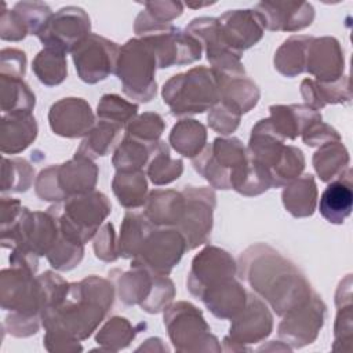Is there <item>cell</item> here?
Instances as JSON below:
<instances>
[{
    "label": "cell",
    "instance_id": "6da1fadb",
    "mask_svg": "<svg viewBox=\"0 0 353 353\" xmlns=\"http://www.w3.org/2000/svg\"><path fill=\"white\" fill-rule=\"evenodd\" d=\"M113 302V287L103 279L90 277L69 285L63 301L41 313L47 331L80 341L88 338Z\"/></svg>",
    "mask_w": 353,
    "mask_h": 353
},
{
    "label": "cell",
    "instance_id": "7a4b0ae2",
    "mask_svg": "<svg viewBox=\"0 0 353 353\" xmlns=\"http://www.w3.org/2000/svg\"><path fill=\"white\" fill-rule=\"evenodd\" d=\"M248 266L244 277L280 316L302 307L314 295L303 274L277 252L258 258L255 268Z\"/></svg>",
    "mask_w": 353,
    "mask_h": 353
},
{
    "label": "cell",
    "instance_id": "3957f363",
    "mask_svg": "<svg viewBox=\"0 0 353 353\" xmlns=\"http://www.w3.org/2000/svg\"><path fill=\"white\" fill-rule=\"evenodd\" d=\"M163 99L174 116L203 113L221 99L219 77L203 66L175 74L164 84Z\"/></svg>",
    "mask_w": 353,
    "mask_h": 353
},
{
    "label": "cell",
    "instance_id": "277c9868",
    "mask_svg": "<svg viewBox=\"0 0 353 353\" xmlns=\"http://www.w3.org/2000/svg\"><path fill=\"white\" fill-rule=\"evenodd\" d=\"M110 203L101 192H88L66 199L65 204L50 207L57 216L59 232L73 243H87L110 212Z\"/></svg>",
    "mask_w": 353,
    "mask_h": 353
},
{
    "label": "cell",
    "instance_id": "5b68a950",
    "mask_svg": "<svg viewBox=\"0 0 353 353\" xmlns=\"http://www.w3.org/2000/svg\"><path fill=\"white\" fill-rule=\"evenodd\" d=\"M98 167L90 157L76 153L73 160L43 170L36 181V193L46 201H62L94 190Z\"/></svg>",
    "mask_w": 353,
    "mask_h": 353
},
{
    "label": "cell",
    "instance_id": "8992f818",
    "mask_svg": "<svg viewBox=\"0 0 353 353\" xmlns=\"http://www.w3.org/2000/svg\"><path fill=\"white\" fill-rule=\"evenodd\" d=\"M156 55L141 39H131L123 47L114 73L123 83V91L132 99L149 102L156 95Z\"/></svg>",
    "mask_w": 353,
    "mask_h": 353
},
{
    "label": "cell",
    "instance_id": "52a82bcc",
    "mask_svg": "<svg viewBox=\"0 0 353 353\" xmlns=\"http://www.w3.org/2000/svg\"><path fill=\"white\" fill-rule=\"evenodd\" d=\"M247 163V150L237 138H216L193 159L196 171L218 189H230Z\"/></svg>",
    "mask_w": 353,
    "mask_h": 353
},
{
    "label": "cell",
    "instance_id": "ba28073f",
    "mask_svg": "<svg viewBox=\"0 0 353 353\" xmlns=\"http://www.w3.org/2000/svg\"><path fill=\"white\" fill-rule=\"evenodd\" d=\"M185 250H188L186 241L178 229H153L134 258L131 268H143L150 273L167 276L179 262Z\"/></svg>",
    "mask_w": 353,
    "mask_h": 353
},
{
    "label": "cell",
    "instance_id": "9c48e42d",
    "mask_svg": "<svg viewBox=\"0 0 353 353\" xmlns=\"http://www.w3.org/2000/svg\"><path fill=\"white\" fill-rule=\"evenodd\" d=\"M120 47L102 36L91 33L73 51L79 77L88 84L105 80L116 69Z\"/></svg>",
    "mask_w": 353,
    "mask_h": 353
},
{
    "label": "cell",
    "instance_id": "30bf717a",
    "mask_svg": "<svg viewBox=\"0 0 353 353\" xmlns=\"http://www.w3.org/2000/svg\"><path fill=\"white\" fill-rule=\"evenodd\" d=\"M164 325H167L170 338L176 350H201L200 343L218 342L210 334V327L204 321L201 312L190 303L179 302L164 314Z\"/></svg>",
    "mask_w": 353,
    "mask_h": 353
},
{
    "label": "cell",
    "instance_id": "8fae6325",
    "mask_svg": "<svg viewBox=\"0 0 353 353\" xmlns=\"http://www.w3.org/2000/svg\"><path fill=\"white\" fill-rule=\"evenodd\" d=\"M185 211L176 229L182 233L188 250L204 244L212 228V210L215 207V193L205 188L183 189Z\"/></svg>",
    "mask_w": 353,
    "mask_h": 353
},
{
    "label": "cell",
    "instance_id": "7c38bea8",
    "mask_svg": "<svg viewBox=\"0 0 353 353\" xmlns=\"http://www.w3.org/2000/svg\"><path fill=\"white\" fill-rule=\"evenodd\" d=\"M90 33V18L79 7H65L51 15L37 37L46 47L72 52Z\"/></svg>",
    "mask_w": 353,
    "mask_h": 353
},
{
    "label": "cell",
    "instance_id": "4fadbf2b",
    "mask_svg": "<svg viewBox=\"0 0 353 353\" xmlns=\"http://www.w3.org/2000/svg\"><path fill=\"white\" fill-rule=\"evenodd\" d=\"M234 273L236 263L226 251L207 247L193 259L188 288L194 296L200 298L207 290L233 279Z\"/></svg>",
    "mask_w": 353,
    "mask_h": 353
},
{
    "label": "cell",
    "instance_id": "5bb4252c",
    "mask_svg": "<svg viewBox=\"0 0 353 353\" xmlns=\"http://www.w3.org/2000/svg\"><path fill=\"white\" fill-rule=\"evenodd\" d=\"M324 316L325 305L314 294L306 305L285 314L279 325V335L292 347L312 343L324 323Z\"/></svg>",
    "mask_w": 353,
    "mask_h": 353
},
{
    "label": "cell",
    "instance_id": "9a60e30c",
    "mask_svg": "<svg viewBox=\"0 0 353 353\" xmlns=\"http://www.w3.org/2000/svg\"><path fill=\"white\" fill-rule=\"evenodd\" d=\"M216 25L222 41L239 54L258 43L263 34L262 19L252 10L228 11L216 18Z\"/></svg>",
    "mask_w": 353,
    "mask_h": 353
},
{
    "label": "cell",
    "instance_id": "2e32d148",
    "mask_svg": "<svg viewBox=\"0 0 353 353\" xmlns=\"http://www.w3.org/2000/svg\"><path fill=\"white\" fill-rule=\"evenodd\" d=\"M51 130L62 137L87 135L95 125L90 105L81 98H63L50 109Z\"/></svg>",
    "mask_w": 353,
    "mask_h": 353
},
{
    "label": "cell",
    "instance_id": "e0dca14e",
    "mask_svg": "<svg viewBox=\"0 0 353 353\" xmlns=\"http://www.w3.org/2000/svg\"><path fill=\"white\" fill-rule=\"evenodd\" d=\"M343 65V52L338 40L334 37H312L306 51L305 70L312 73L317 81L328 83L341 79Z\"/></svg>",
    "mask_w": 353,
    "mask_h": 353
},
{
    "label": "cell",
    "instance_id": "ac0fdd59",
    "mask_svg": "<svg viewBox=\"0 0 353 353\" xmlns=\"http://www.w3.org/2000/svg\"><path fill=\"white\" fill-rule=\"evenodd\" d=\"M255 8L263 28L269 30H299L309 26L314 18V10L309 3L263 1L258 3Z\"/></svg>",
    "mask_w": 353,
    "mask_h": 353
},
{
    "label": "cell",
    "instance_id": "d6986e66",
    "mask_svg": "<svg viewBox=\"0 0 353 353\" xmlns=\"http://www.w3.org/2000/svg\"><path fill=\"white\" fill-rule=\"evenodd\" d=\"M245 307L233 319L230 338L234 343H255L272 332V316L259 298L248 296Z\"/></svg>",
    "mask_w": 353,
    "mask_h": 353
},
{
    "label": "cell",
    "instance_id": "ffe728a7",
    "mask_svg": "<svg viewBox=\"0 0 353 353\" xmlns=\"http://www.w3.org/2000/svg\"><path fill=\"white\" fill-rule=\"evenodd\" d=\"M353 204L352 170L349 168L341 178L331 181L320 196L319 211L330 223L341 225L350 215Z\"/></svg>",
    "mask_w": 353,
    "mask_h": 353
},
{
    "label": "cell",
    "instance_id": "44dd1931",
    "mask_svg": "<svg viewBox=\"0 0 353 353\" xmlns=\"http://www.w3.org/2000/svg\"><path fill=\"white\" fill-rule=\"evenodd\" d=\"M269 121L279 137L295 139L309 125L321 120V114L307 105L270 106Z\"/></svg>",
    "mask_w": 353,
    "mask_h": 353
},
{
    "label": "cell",
    "instance_id": "7402d4cb",
    "mask_svg": "<svg viewBox=\"0 0 353 353\" xmlns=\"http://www.w3.org/2000/svg\"><path fill=\"white\" fill-rule=\"evenodd\" d=\"M185 211V196L175 190H153L145 203L143 215L154 226H178Z\"/></svg>",
    "mask_w": 353,
    "mask_h": 353
},
{
    "label": "cell",
    "instance_id": "603a6c76",
    "mask_svg": "<svg viewBox=\"0 0 353 353\" xmlns=\"http://www.w3.org/2000/svg\"><path fill=\"white\" fill-rule=\"evenodd\" d=\"M247 296L244 288L229 279L203 292L200 299L216 317L234 319L245 307Z\"/></svg>",
    "mask_w": 353,
    "mask_h": 353
},
{
    "label": "cell",
    "instance_id": "cb8c5ba5",
    "mask_svg": "<svg viewBox=\"0 0 353 353\" xmlns=\"http://www.w3.org/2000/svg\"><path fill=\"white\" fill-rule=\"evenodd\" d=\"M36 135L37 124L30 113H10L3 117L1 152L18 153L28 148Z\"/></svg>",
    "mask_w": 353,
    "mask_h": 353
},
{
    "label": "cell",
    "instance_id": "d4e9b609",
    "mask_svg": "<svg viewBox=\"0 0 353 353\" xmlns=\"http://www.w3.org/2000/svg\"><path fill=\"white\" fill-rule=\"evenodd\" d=\"M317 200V189L314 178L310 174L298 176L291 185H287L283 192V203L288 212L294 216H309L314 212Z\"/></svg>",
    "mask_w": 353,
    "mask_h": 353
},
{
    "label": "cell",
    "instance_id": "484cf974",
    "mask_svg": "<svg viewBox=\"0 0 353 353\" xmlns=\"http://www.w3.org/2000/svg\"><path fill=\"white\" fill-rule=\"evenodd\" d=\"M152 230L153 225L146 219L143 212H127L117 243L119 256L135 258Z\"/></svg>",
    "mask_w": 353,
    "mask_h": 353
},
{
    "label": "cell",
    "instance_id": "4316f807",
    "mask_svg": "<svg viewBox=\"0 0 353 353\" xmlns=\"http://www.w3.org/2000/svg\"><path fill=\"white\" fill-rule=\"evenodd\" d=\"M313 165L321 181H335L350 168L349 153L339 141L328 142L314 153Z\"/></svg>",
    "mask_w": 353,
    "mask_h": 353
},
{
    "label": "cell",
    "instance_id": "83f0119b",
    "mask_svg": "<svg viewBox=\"0 0 353 353\" xmlns=\"http://www.w3.org/2000/svg\"><path fill=\"white\" fill-rule=\"evenodd\" d=\"M148 183L142 170L117 171L113 179V192L125 208H138L146 203Z\"/></svg>",
    "mask_w": 353,
    "mask_h": 353
},
{
    "label": "cell",
    "instance_id": "f1b7e54d",
    "mask_svg": "<svg viewBox=\"0 0 353 353\" xmlns=\"http://www.w3.org/2000/svg\"><path fill=\"white\" fill-rule=\"evenodd\" d=\"M205 127L196 120H181L170 134L171 146L185 157L200 154L205 145Z\"/></svg>",
    "mask_w": 353,
    "mask_h": 353
},
{
    "label": "cell",
    "instance_id": "f546056e",
    "mask_svg": "<svg viewBox=\"0 0 353 353\" xmlns=\"http://www.w3.org/2000/svg\"><path fill=\"white\" fill-rule=\"evenodd\" d=\"M157 143L159 142L148 143L125 134V138L123 139V142H120L113 156V164L116 170L117 171L142 170V167H145L149 163Z\"/></svg>",
    "mask_w": 353,
    "mask_h": 353
},
{
    "label": "cell",
    "instance_id": "4dcf8cb0",
    "mask_svg": "<svg viewBox=\"0 0 353 353\" xmlns=\"http://www.w3.org/2000/svg\"><path fill=\"white\" fill-rule=\"evenodd\" d=\"M312 37L309 36H292L284 41V44L277 50L274 57L276 69L287 76L292 77L305 72L306 65V51Z\"/></svg>",
    "mask_w": 353,
    "mask_h": 353
},
{
    "label": "cell",
    "instance_id": "1f68e13d",
    "mask_svg": "<svg viewBox=\"0 0 353 353\" xmlns=\"http://www.w3.org/2000/svg\"><path fill=\"white\" fill-rule=\"evenodd\" d=\"M120 131L121 125L101 120L91 128V131L87 134V138L81 142L76 153L84 154L90 159L105 156L116 145Z\"/></svg>",
    "mask_w": 353,
    "mask_h": 353
},
{
    "label": "cell",
    "instance_id": "d6a6232c",
    "mask_svg": "<svg viewBox=\"0 0 353 353\" xmlns=\"http://www.w3.org/2000/svg\"><path fill=\"white\" fill-rule=\"evenodd\" d=\"M65 55V52L51 47H46L37 54L32 68L43 84L57 85L65 80L68 74Z\"/></svg>",
    "mask_w": 353,
    "mask_h": 353
},
{
    "label": "cell",
    "instance_id": "836d02e7",
    "mask_svg": "<svg viewBox=\"0 0 353 353\" xmlns=\"http://www.w3.org/2000/svg\"><path fill=\"white\" fill-rule=\"evenodd\" d=\"M148 175L154 185H165L179 178L183 171L182 160L172 159L167 145L159 141L148 164Z\"/></svg>",
    "mask_w": 353,
    "mask_h": 353
},
{
    "label": "cell",
    "instance_id": "e575fe53",
    "mask_svg": "<svg viewBox=\"0 0 353 353\" xmlns=\"http://www.w3.org/2000/svg\"><path fill=\"white\" fill-rule=\"evenodd\" d=\"M138 106L121 99L117 95H103L98 103V117L119 125H127L137 114Z\"/></svg>",
    "mask_w": 353,
    "mask_h": 353
},
{
    "label": "cell",
    "instance_id": "d590c367",
    "mask_svg": "<svg viewBox=\"0 0 353 353\" xmlns=\"http://www.w3.org/2000/svg\"><path fill=\"white\" fill-rule=\"evenodd\" d=\"M135 330L124 317L110 319L105 327L98 332L97 342L109 350H119L125 347L135 336Z\"/></svg>",
    "mask_w": 353,
    "mask_h": 353
},
{
    "label": "cell",
    "instance_id": "8d00e7d4",
    "mask_svg": "<svg viewBox=\"0 0 353 353\" xmlns=\"http://www.w3.org/2000/svg\"><path fill=\"white\" fill-rule=\"evenodd\" d=\"M127 135L148 143H156L164 130V121L157 113H143L132 119L127 125Z\"/></svg>",
    "mask_w": 353,
    "mask_h": 353
},
{
    "label": "cell",
    "instance_id": "74e56055",
    "mask_svg": "<svg viewBox=\"0 0 353 353\" xmlns=\"http://www.w3.org/2000/svg\"><path fill=\"white\" fill-rule=\"evenodd\" d=\"M239 120L240 116L221 102H218V105L214 106L208 114V123L211 128L223 135L233 132L239 125Z\"/></svg>",
    "mask_w": 353,
    "mask_h": 353
},
{
    "label": "cell",
    "instance_id": "f35d334b",
    "mask_svg": "<svg viewBox=\"0 0 353 353\" xmlns=\"http://www.w3.org/2000/svg\"><path fill=\"white\" fill-rule=\"evenodd\" d=\"M303 142L307 146H317V145H325L328 142H338L341 141V135L336 130H334L331 125L320 121L313 123L302 132Z\"/></svg>",
    "mask_w": 353,
    "mask_h": 353
},
{
    "label": "cell",
    "instance_id": "ab89813d",
    "mask_svg": "<svg viewBox=\"0 0 353 353\" xmlns=\"http://www.w3.org/2000/svg\"><path fill=\"white\" fill-rule=\"evenodd\" d=\"M3 163L7 164L4 160H3ZM8 163H10L8 167H10L11 175H15V176L11 178V181L8 183H6L1 189L3 190H11V192H25V190H28L32 182L25 179V178H21V175L33 178V170L30 168L28 161L21 160V159H15V160H8Z\"/></svg>",
    "mask_w": 353,
    "mask_h": 353
},
{
    "label": "cell",
    "instance_id": "60d3db41",
    "mask_svg": "<svg viewBox=\"0 0 353 353\" xmlns=\"http://www.w3.org/2000/svg\"><path fill=\"white\" fill-rule=\"evenodd\" d=\"M113 225L112 223H106L101 233L98 234L95 244H94V251L97 258L102 259V261H114L119 258V252H117V244L114 241V233H113Z\"/></svg>",
    "mask_w": 353,
    "mask_h": 353
}]
</instances>
